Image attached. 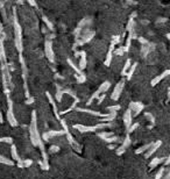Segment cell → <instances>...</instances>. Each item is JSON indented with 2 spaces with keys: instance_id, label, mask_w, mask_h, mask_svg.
<instances>
[{
  "instance_id": "obj_1",
  "label": "cell",
  "mask_w": 170,
  "mask_h": 179,
  "mask_svg": "<svg viewBox=\"0 0 170 179\" xmlns=\"http://www.w3.org/2000/svg\"><path fill=\"white\" fill-rule=\"evenodd\" d=\"M29 136H31V142L34 147H38L41 150V155H42V161H38V165L41 166L42 170L47 171L49 170V156L48 152L46 151L44 148V142L41 139L38 128H37V115H36V111L32 112V121L29 124Z\"/></svg>"
},
{
  "instance_id": "obj_2",
  "label": "cell",
  "mask_w": 170,
  "mask_h": 179,
  "mask_svg": "<svg viewBox=\"0 0 170 179\" xmlns=\"http://www.w3.org/2000/svg\"><path fill=\"white\" fill-rule=\"evenodd\" d=\"M4 41L0 38V69H1V82H2V91L7 97H11V92L13 91V82L12 73L8 70V62L6 58V51L4 47Z\"/></svg>"
},
{
  "instance_id": "obj_3",
  "label": "cell",
  "mask_w": 170,
  "mask_h": 179,
  "mask_svg": "<svg viewBox=\"0 0 170 179\" xmlns=\"http://www.w3.org/2000/svg\"><path fill=\"white\" fill-rule=\"evenodd\" d=\"M12 25L14 28V45L16 48V51L19 55H22L23 53V38H22V28L18 20V12L16 8L13 7L12 9Z\"/></svg>"
},
{
  "instance_id": "obj_4",
  "label": "cell",
  "mask_w": 170,
  "mask_h": 179,
  "mask_svg": "<svg viewBox=\"0 0 170 179\" xmlns=\"http://www.w3.org/2000/svg\"><path fill=\"white\" fill-rule=\"evenodd\" d=\"M72 127L76 131H78L80 134H84V133H93L96 130H100V129H105V128H111L112 123H97L95 126H85V124L76 123Z\"/></svg>"
},
{
  "instance_id": "obj_5",
  "label": "cell",
  "mask_w": 170,
  "mask_h": 179,
  "mask_svg": "<svg viewBox=\"0 0 170 179\" xmlns=\"http://www.w3.org/2000/svg\"><path fill=\"white\" fill-rule=\"evenodd\" d=\"M19 62H20V64H21V76H22V79H23L25 97H26V100H29L32 97H31V93H29L28 82H27V78H28V67H27V65H26V60L23 58V55H19Z\"/></svg>"
},
{
  "instance_id": "obj_6",
  "label": "cell",
  "mask_w": 170,
  "mask_h": 179,
  "mask_svg": "<svg viewBox=\"0 0 170 179\" xmlns=\"http://www.w3.org/2000/svg\"><path fill=\"white\" fill-rule=\"evenodd\" d=\"M60 122H61V126H62V128H63V130H64V135H65L67 139H68L69 144L72 147V149L75 150V151L80 152V151H82V146H80V144L73 139V136L71 135V133H70V130H69L68 123H67V120L61 119L60 120Z\"/></svg>"
},
{
  "instance_id": "obj_7",
  "label": "cell",
  "mask_w": 170,
  "mask_h": 179,
  "mask_svg": "<svg viewBox=\"0 0 170 179\" xmlns=\"http://www.w3.org/2000/svg\"><path fill=\"white\" fill-rule=\"evenodd\" d=\"M96 36V31L95 30H91V29H86L84 31V34L80 35V37L75 41L73 43V49H76L77 47H80V45H84L86 43H89L90 41H92V38Z\"/></svg>"
},
{
  "instance_id": "obj_8",
  "label": "cell",
  "mask_w": 170,
  "mask_h": 179,
  "mask_svg": "<svg viewBox=\"0 0 170 179\" xmlns=\"http://www.w3.org/2000/svg\"><path fill=\"white\" fill-rule=\"evenodd\" d=\"M7 121L9 123L11 127H18L19 122L14 115V107H13V100L11 99V97H7Z\"/></svg>"
},
{
  "instance_id": "obj_9",
  "label": "cell",
  "mask_w": 170,
  "mask_h": 179,
  "mask_svg": "<svg viewBox=\"0 0 170 179\" xmlns=\"http://www.w3.org/2000/svg\"><path fill=\"white\" fill-rule=\"evenodd\" d=\"M110 87H111V82H108V80H106V82H104V83H102L100 84V86L98 87V90L89 98V100H87V102H86V105L87 106H90V105H92V102L100 95V94H104V93H106L108 90H110Z\"/></svg>"
},
{
  "instance_id": "obj_10",
  "label": "cell",
  "mask_w": 170,
  "mask_h": 179,
  "mask_svg": "<svg viewBox=\"0 0 170 179\" xmlns=\"http://www.w3.org/2000/svg\"><path fill=\"white\" fill-rule=\"evenodd\" d=\"M128 109L132 112V116H133V118H136V116H139V115L141 114V112L144 109V105H143L142 102H140V101H132V102H129V105H128Z\"/></svg>"
},
{
  "instance_id": "obj_11",
  "label": "cell",
  "mask_w": 170,
  "mask_h": 179,
  "mask_svg": "<svg viewBox=\"0 0 170 179\" xmlns=\"http://www.w3.org/2000/svg\"><path fill=\"white\" fill-rule=\"evenodd\" d=\"M125 84H126V79L122 78V79L114 86L113 92H112V94H111V99H112V100H114V101H118V100H119V98H120V95H121V92H122V90L125 87Z\"/></svg>"
},
{
  "instance_id": "obj_12",
  "label": "cell",
  "mask_w": 170,
  "mask_h": 179,
  "mask_svg": "<svg viewBox=\"0 0 170 179\" xmlns=\"http://www.w3.org/2000/svg\"><path fill=\"white\" fill-rule=\"evenodd\" d=\"M44 54H46L47 58L51 64H55V54H54V50H53V41L46 40V42H44Z\"/></svg>"
},
{
  "instance_id": "obj_13",
  "label": "cell",
  "mask_w": 170,
  "mask_h": 179,
  "mask_svg": "<svg viewBox=\"0 0 170 179\" xmlns=\"http://www.w3.org/2000/svg\"><path fill=\"white\" fill-rule=\"evenodd\" d=\"M89 22H91V20H90V19H87V18H83V19L79 21V23L77 25L76 29L73 30L75 41H77V40L80 37V35H82V30H83L84 28H85V27H86V23H89Z\"/></svg>"
},
{
  "instance_id": "obj_14",
  "label": "cell",
  "mask_w": 170,
  "mask_h": 179,
  "mask_svg": "<svg viewBox=\"0 0 170 179\" xmlns=\"http://www.w3.org/2000/svg\"><path fill=\"white\" fill-rule=\"evenodd\" d=\"M131 144H132V140H131V136L127 134V135H126V137L122 140V142H121V146H120L119 148H117V149H115V153H117L118 156H121V155H124V153L126 152L127 148H128Z\"/></svg>"
},
{
  "instance_id": "obj_15",
  "label": "cell",
  "mask_w": 170,
  "mask_h": 179,
  "mask_svg": "<svg viewBox=\"0 0 170 179\" xmlns=\"http://www.w3.org/2000/svg\"><path fill=\"white\" fill-rule=\"evenodd\" d=\"M62 135H64L63 129H61V130H53L51 129V130H47L46 133H43L41 135V139H42V141H49L56 136H62Z\"/></svg>"
},
{
  "instance_id": "obj_16",
  "label": "cell",
  "mask_w": 170,
  "mask_h": 179,
  "mask_svg": "<svg viewBox=\"0 0 170 179\" xmlns=\"http://www.w3.org/2000/svg\"><path fill=\"white\" fill-rule=\"evenodd\" d=\"M75 111H76V112L84 113V114H90V115H92V116H98V118H100V119L106 118L107 114H108V113L104 114V113H100V112H96V111H92V109H89V108H80V107H76Z\"/></svg>"
},
{
  "instance_id": "obj_17",
  "label": "cell",
  "mask_w": 170,
  "mask_h": 179,
  "mask_svg": "<svg viewBox=\"0 0 170 179\" xmlns=\"http://www.w3.org/2000/svg\"><path fill=\"white\" fill-rule=\"evenodd\" d=\"M161 146H162V141H161V140L153 142L152 147H150L149 149L144 152V158H150V157H152V155H154V153H155L157 150L161 148Z\"/></svg>"
},
{
  "instance_id": "obj_18",
  "label": "cell",
  "mask_w": 170,
  "mask_h": 179,
  "mask_svg": "<svg viewBox=\"0 0 170 179\" xmlns=\"http://www.w3.org/2000/svg\"><path fill=\"white\" fill-rule=\"evenodd\" d=\"M122 121H124V126H125V129L126 131L128 130V128L131 127V124L133 123V116H132V112L127 108L124 113V116H122Z\"/></svg>"
},
{
  "instance_id": "obj_19",
  "label": "cell",
  "mask_w": 170,
  "mask_h": 179,
  "mask_svg": "<svg viewBox=\"0 0 170 179\" xmlns=\"http://www.w3.org/2000/svg\"><path fill=\"white\" fill-rule=\"evenodd\" d=\"M46 97H47V99L49 100V102H50V105H51V107H53V111H54V114H55V118L58 120H61V116H60V114H58V109H57V105H56V101L54 100V98L51 97V94L49 93V92H46Z\"/></svg>"
},
{
  "instance_id": "obj_20",
  "label": "cell",
  "mask_w": 170,
  "mask_h": 179,
  "mask_svg": "<svg viewBox=\"0 0 170 179\" xmlns=\"http://www.w3.org/2000/svg\"><path fill=\"white\" fill-rule=\"evenodd\" d=\"M170 75V70H166V71H163L161 75H159V76H156L155 78H153L152 79V82H150V85L152 86H156L157 84H160L164 78H167L168 76Z\"/></svg>"
},
{
  "instance_id": "obj_21",
  "label": "cell",
  "mask_w": 170,
  "mask_h": 179,
  "mask_svg": "<svg viewBox=\"0 0 170 179\" xmlns=\"http://www.w3.org/2000/svg\"><path fill=\"white\" fill-rule=\"evenodd\" d=\"M113 51H114V45L113 44H110L108 47V50H107V54H106V57H105V66H110L111 63H112V60H113Z\"/></svg>"
},
{
  "instance_id": "obj_22",
  "label": "cell",
  "mask_w": 170,
  "mask_h": 179,
  "mask_svg": "<svg viewBox=\"0 0 170 179\" xmlns=\"http://www.w3.org/2000/svg\"><path fill=\"white\" fill-rule=\"evenodd\" d=\"M154 48H155V44L152 43V42H148L146 45H142L141 47V57L144 58L152 50H154Z\"/></svg>"
},
{
  "instance_id": "obj_23",
  "label": "cell",
  "mask_w": 170,
  "mask_h": 179,
  "mask_svg": "<svg viewBox=\"0 0 170 179\" xmlns=\"http://www.w3.org/2000/svg\"><path fill=\"white\" fill-rule=\"evenodd\" d=\"M86 65H87V60H86V53L84 50H82V54H80V57H79V63H78V69L80 71H84L86 69Z\"/></svg>"
},
{
  "instance_id": "obj_24",
  "label": "cell",
  "mask_w": 170,
  "mask_h": 179,
  "mask_svg": "<svg viewBox=\"0 0 170 179\" xmlns=\"http://www.w3.org/2000/svg\"><path fill=\"white\" fill-rule=\"evenodd\" d=\"M164 162V157H154V158H152V161H150V163H149V170L152 171V170H154L156 166H159L160 164H162Z\"/></svg>"
},
{
  "instance_id": "obj_25",
  "label": "cell",
  "mask_w": 170,
  "mask_h": 179,
  "mask_svg": "<svg viewBox=\"0 0 170 179\" xmlns=\"http://www.w3.org/2000/svg\"><path fill=\"white\" fill-rule=\"evenodd\" d=\"M11 156H12V161L13 162L15 161L18 164L21 162V158H20V156L18 153V149H16L15 144H11Z\"/></svg>"
},
{
  "instance_id": "obj_26",
  "label": "cell",
  "mask_w": 170,
  "mask_h": 179,
  "mask_svg": "<svg viewBox=\"0 0 170 179\" xmlns=\"http://www.w3.org/2000/svg\"><path fill=\"white\" fill-rule=\"evenodd\" d=\"M55 86H56V94H55V99H54V100H56L57 102H61L62 99H63L64 92H63V89L61 87L60 84H55Z\"/></svg>"
},
{
  "instance_id": "obj_27",
  "label": "cell",
  "mask_w": 170,
  "mask_h": 179,
  "mask_svg": "<svg viewBox=\"0 0 170 179\" xmlns=\"http://www.w3.org/2000/svg\"><path fill=\"white\" fill-rule=\"evenodd\" d=\"M80 102V99L79 98H77V99H75L73 100V102H72V105L69 107V108H67V109H64L63 112H58V114H60V116L61 115H64V114H68L69 112H71V111H75V108L77 107V105Z\"/></svg>"
},
{
  "instance_id": "obj_28",
  "label": "cell",
  "mask_w": 170,
  "mask_h": 179,
  "mask_svg": "<svg viewBox=\"0 0 170 179\" xmlns=\"http://www.w3.org/2000/svg\"><path fill=\"white\" fill-rule=\"evenodd\" d=\"M42 21L44 22V27H46L47 29L49 30V31H51V33H54V30H55L54 25H53V22H51L46 15H42Z\"/></svg>"
},
{
  "instance_id": "obj_29",
  "label": "cell",
  "mask_w": 170,
  "mask_h": 179,
  "mask_svg": "<svg viewBox=\"0 0 170 179\" xmlns=\"http://www.w3.org/2000/svg\"><path fill=\"white\" fill-rule=\"evenodd\" d=\"M143 115H144V118L148 120L149 122H150V124L148 126V129H152L153 127H154V124H155V116L150 113V112H144L143 113Z\"/></svg>"
},
{
  "instance_id": "obj_30",
  "label": "cell",
  "mask_w": 170,
  "mask_h": 179,
  "mask_svg": "<svg viewBox=\"0 0 170 179\" xmlns=\"http://www.w3.org/2000/svg\"><path fill=\"white\" fill-rule=\"evenodd\" d=\"M104 142H105V143H107V144H115V143L122 142V140H121L119 136H115V135H113V136H111V137H108V139L104 140Z\"/></svg>"
},
{
  "instance_id": "obj_31",
  "label": "cell",
  "mask_w": 170,
  "mask_h": 179,
  "mask_svg": "<svg viewBox=\"0 0 170 179\" xmlns=\"http://www.w3.org/2000/svg\"><path fill=\"white\" fill-rule=\"evenodd\" d=\"M136 66H137V62L133 63L131 65V67H129V70H128V72L126 75V80H131L132 79V77H133V75H134V72H135L136 70Z\"/></svg>"
},
{
  "instance_id": "obj_32",
  "label": "cell",
  "mask_w": 170,
  "mask_h": 179,
  "mask_svg": "<svg viewBox=\"0 0 170 179\" xmlns=\"http://www.w3.org/2000/svg\"><path fill=\"white\" fill-rule=\"evenodd\" d=\"M131 65H132V60H131V58H128V60H126V63H125V65H124L122 70H121V76H122V78H124V77H126V75H127V72H128V70H129Z\"/></svg>"
},
{
  "instance_id": "obj_33",
  "label": "cell",
  "mask_w": 170,
  "mask_h": 179,
  "mask_svg": "<svg viewBox=\"0 0 170 179\" xmlns=\"http://www.w3.org/2000/svg\"><path fill=\"white\" fill-rule=\"evenodd\" d=\"M33 165V161L32 159H21V162L18 164L19 168L25 169V168H31Z\"/></svg>"
},
{
  "instance_id": "obj_34",
  "label": "cell",
  "mask_w": 170,
  "mask_h": 179,
  "mask_svg": "<svg viewBox=\"0 0 170 179\" xmlns=\"http://www.w3.org/2000/svg\"><path fill=\"white\" fill-rule=\"evenodd\" d=\"M0 13H1V16H2V21L4 22H7L8 21V18H7L6 8H5V2H2V1H0Z\"/></svg>"
},
{
  "instance_id": "obj_35",
  "label": "cell",
  "mask_w": 170,
  "mask_h": 179,
  "mask_svg": "<svg viewBox=\"0 0 170 179\" xmlns=\"http://www.w3.org/2000/svg\"><path fill=\"white\" fill-rule=\"evenodd\" d=\"M152 144H153V142H150V143H147V144H144V146H142V147H140V148H137L135 150V153L136 155H141V153H144L147 150L149 149L150 147H152Z\"/></svg>"
},
{
  "instance_id": "obj_36",
  "label": "cell",
  "mask_w": 170,
  "mask_h": 179,
  "mask_svg": "<svg viewBox=\"0 0 170 179\" xmlns=\"http://www.w3.org/2000/svg\"><path fill=\"white\" fill-rule=\"evenodd\" d=\"M0 164H5V165H8V166H13L14 165V162L5 156H1L0 155Z\"/></svg>"
},
{
  "instance_id": "obj_37",
  "label": "cell",
  "mask_w": 170,
  "mask_h": 179,
  "mask_svg": "<svg viewBox=\"0 0 170 179\" xmlns=\"http://www.w3.org/2000/svg\"><path fill=\"white\" fill-rule=\"evenodd\" d=\"M113 135H114V133H110V131H100V133H97V136L99 139H102V141L106 140V139H108V137H111V136H113Z\"/></svg>"
},
{
  "instance_id": "obj_38",
  "label": "cell",
  "mask_w": 170,
  "mask_h": 179,
  "mask_svg": "<svg viewBox=\"0 0 170 179\" xmlns=\"http://www.w3.org/2000/svg\"><path fill=\"white\" fill-rule=\"evenodd\" d=\"M68 64L71 66V67H72V69H73V70H75V72H76L75 75H83V73H84L83 71H80V70L78 69V66H77V65H76V64H75L72 60H70V58H68Z\"/></svg>"
},
{
  "instance_id": "obj_39",
  "label": "cell",
  "mask_w": 170,
  "mask_h": 179,
  "mask_svg": "<svg viewBox=\"0 0 170 179\" xmlns=\"http://www.w3.org/2000/svg\"><path fill=\"white\" fill-rule=\"evenodd\" d=\"M121 35H113L112 36V40H111V44H113L114 47L117 45V44H119L120 42H121Z\"/></svg>"
},
{
  "instance_id": "obj_40",
  "label": "cell",
  "mask_w": 170,
  "mask_h": 179,
  "mask_svg": "<svg viewBox=\"0 0 170 179\" xmlns=\"http://www.w3.org/2000/svg\"><path fill=\"white\" fill-rule=\"evenodd\" d=\"M75 78H76V80H77L78 84H84V83L86 82V76H85V73H83V75H75Z\"/></svg>"
},
{
  "instance_id": "obj_41",
  "label": "cell",
  "mask_w": 170,
  "mask_h": 179,
  "mask_svg": "<svg viewBox=\"0 0 170 179\" xmlns=\"http://www.w3.org/2000/svg\"><path fill=\"white\" fill-rule=\"evenodd\" d=\"M139 127H140V123H139V122H134V123H132V124H131V127H129V128H128V130H127V134H128V135H129V134H132L133 131H135Z\"/></svg>"
},
{
  "instance_id": "obj_42",
  "label": "cell",
  "mask_w": 170,
  "mask_h": 179,
  "mask_svg": "<svg viewBox=\"0 0 170 179\" xmlns=\"http://www.w3.org/2000/svg\"><path fill=\"white\" fill-rule=\"evenodd\" d=\"M166 169L167 168H164V166H162L159 171H157V173L155 175V179H162L163 178V176H164V172H166Z\"/></svg>"
},
{
  "instance_id": "obj_43",
  "label": "cell",
  "mask_w": 170,
  "mask_h": 179,
  "mask_svg": "<svg viewBox=\"0 0 170 179\" xmlns=\"http://www.w3.org/2000/svg\"><path fill=\"white\" fill-rule=\"evenodd\" d=\"M120 108H121L120 105H113V106H108L107 111H108V113H117Z\"/></svg>"
},
{
  "instance_id": "obj_44",
  "label": "cell",
  "mask_w": 170,
  "mask_h": 179,
  "mask_svg": "<svg viewBox=\"0 0 170 179\" xmlns=\"http://www.w3.org/2000/svg\"><path fill=\"white\" fill-rule=\"evenodd\" d=\"M63 92H64V94H68V95H70V97H71V98H72L73 100L78 98V97L76 95V93H75V92H73L72 90H70V89H63Z\"/></svg>"
},
{
  "instance_id": "obj_45",
  "label": "cell",
  "mask_w": 170,
  "mask_h": 179,
  "mask_svg": "<svg viewBox=\"0 0 170 179\" xmlns=\"http://www.w3.org/2000/svg\"><path fill=\"white\" fill-rule=\"evenodd\" d=\"M125 54V51H124V47L121 45V47H119V48H117V49H114V51H113V56L115 55V56H122Z\"/></svg>"
},
{
  "instance_id": "obj_46",
  "label": "cell",
  "mask_w": 170,
  "mask_h": 179,
  "mask_svg": "<svg viewBox=\"0 0 170 179\" xmlns=\"http://www.w3.org/2000/svg\"><path fill=\"white\" fill-rule=\"evenodd\" d=\"M0 143H7V144H13V139L12 137H0Z\"/></svg>"
},
{
  "instance_id": "obj_47",
  "label": "cell",
  "mask_w": 170,
  "mask_h": 179,
  "mask_svg": "<svg viewBox=\"0 0 170 179\" xmlns=\"http://www.w3.org/2000/svg\"><path fill=\"white\" fill-rule=\"evenodd\" d=\"M60 147L58 146H56V144H53L50 148H49V153H57L58 151H60Z\"/></svg>"
},
{
  "instance_id": "obj_48",
  "label": "cell",
  "mask_w": 170,
  "mask_h": 179,
  "mask_svg": "<svg viewBox=\"0 0 170 179\" xmlns=\"http://www.w3.org/2000/svg\"><path fill=\"white\" fill-rule=\"evenodd\" d=\"M105 98H106V93H104V94H100L98 98H97V104L98 105H102V102L105 100Z\"/></svg>"
},
{
  "instance_id": "obj_49",
  "label": "cell",
  "mask_w": 170,
  "mask_h": 179,
  "mask_svg": "<svg viewBox=\"0 0 170 179\" xmlns=\"http://www.w3.org/2000/svg\"><path fill=\"white\" fill-rule=\"evenodd\" d=\"M137 41H139V42H140L142 45H146V44L149 42L147 38H144V37H142V36H139V37H137Z\"/></svg>"
},
{
  "instance_id": "obj_50",
  "label": "cell",
  "mask_w": 170,
  "mask_h": 179,
  "mask_svg": "<svg viewBox=\"0 0 170 179\" xmlns=\"http://www.w3.org/2000/svg\"><path fill=\"white\" fill-rule=\"evenodd\" d=\"M163 164H164V168L169 166V164H170V157L169 156H166V157H164V162H163Z\"/></svg>"
},
{
  "instance_id": "obj_51",
  "label": "cell",
  "mask_w": 170,
  "mask_h": 179,
  "mask_svg": "<svg viewBox=\"0 0 170 179\" xmlns=\"http://www.w3.org/2000/svg\"><path fill=\"white\" fill-rule=\"evenodd\" d=\"M28 4H29L31 6L35 7L36 9H38V11H40V8H38V6H37V4H36V1H34V0H28Z\"/></svg>"
},
{
  "instance_id": "obj_52",
  "label": "cell",
  "mask_w": 170,
  "mask_h": 179,
  "mask_svg": "<svg viewBox=\"0 0 170 179\" xmlns=\"http://www.w3.org/2000/svg\"><path fill=\"white\" fill-rule=\"evenodd\" d=\"M162 179H170V171H169V169H168V168L166 169L164 176H163V178H162Z\"/></svg>"
},
{
  "instance_id": "obj_53",
  "label": "cell",
  "mask_w": 170,
  "mask_h": 179,
  "mask_svg": "<svg viewBox=\"0 0 170 179\" xmlns=\"http://www.w3.org/2000/svg\"><path fill=\"white\" fill-rule=\"evenodd\" d=\"M167 21H168L167 18H160V19L156 20V23H164V22H167Z\"/></svg>"
},
{
  "instance_id": "obj_54",
  "label": "cell",
  "mask_w": 170,
  "mask_h": 179,
  "mask_svg": "<svg viewBox=\"0 0 170 179\" xmlns=\"http://www.w3.org/2000/svg\"><path fill=\"white\" fill-rule=\"evenodd\" d=\"M107 148L110 150H115L117 149V146L115 144H107Z\"/></svg>"
},
{
  "instance_id": "obj_55",
  "label": "cell",
  "mask_w": 170,
  "mask_h": 179,
  "mask_svg": "<svg viewBox=\"0 0 170 179\" xmlns=\"http://www.w3.org/2000/svg\"><path fill=\"white\" fill-rule=\"evenodd\" d=\"M55 78H56V79H64V77H63V76H61V75H60V73H57V72L55 73Z\"/></svg>"
},
{
  "instance_id": "obj_56",
  "label": "cell",
  "mask_w": 170,
  "mask_h": 179,
  "mask_svg": "<svg viewBox=\"0 0 170 179\" xmlns=\"http://www.w3.org/2000/svg\"><path fill=\"white\" fill-rule=\"evenodd\" d=\"M42 33H43V34H46V35H48V34H49V30L47 29L44 26H42Z\"/></svg>"
},
{
  "instance_id": "obj_57",
  "label": "cell",
  "mask_w": 170,
  "mask_h": 179,
  "mask_svg": "<svg viewBox=\"0 0 170 179\" xmlns=\"http://www.w3.org/2000/svg\"><path fill=\"white\" fill-rule=\"evenodd\" d=\"M80 54H82V50L80 51H75V57L76 58H79L80 57Z\"/></svg>"
},
{
  "instance_id": "obj_58",
  "label": "cell",
  "mask_w": 170,
  "mask_h": 179,
  "mask_svg": "<svg viewBox=\"0 0 170 179\" xmlns=\"http://www.w3.org/2000/svg\"><path fill=\"white\" fill-rule=\"evenodd\" d=\"M136 15H137V13H136V12H133V13L131 14V16H129V18H132V19H135Z\"/></svg>"
},
{
  "instance_id": "obj_59",
  "label": "cell",
  "mask_w": 170,
  "mask_h": 179,
  "mask_svg": "<svg viewBox=\"0 0 170 179\" xmlns=\"http://www.w3.org/2000/svg\"><path fill=\"white\" fill-rule=\"evenodd\" d=\"M0 123H4V116H2L1 111H0Z\"/></svg>"
},
{
  "instance_id": "obj_60",
  "label": "cell",
  "mask_w": 170,
  "mask_h": 179,
  "mask_svg": "<svg viewBox=\"0 0 170 179\" xmlns=\"http://www.w3.org/2000/svg\"><path fill=\"white\" fill-rule=\"evenodd\" d=\"M141 23H143V25H148V23H149V21H148V20H142V21H141Z\"/></svg>"
}]
</instances>
